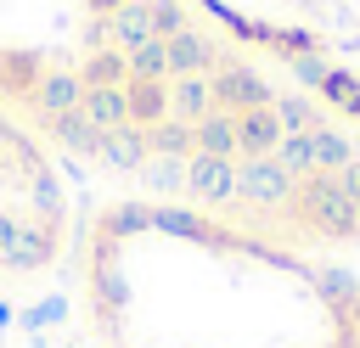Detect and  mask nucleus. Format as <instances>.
<instances>
[{
    "instance_id": "obj_13",
    "label": "nucleus",
    "mask_w": 360,
    "mask_h": 348,
    "mask_svg": "<svg viewBox=\"0 0 360 348\" xmlns=\"http://www.w3.org/2000/svg\"><path fill=\"white\" fill-rule=\"evenodd\" d=\"M79 112H84V118H90L101 135H112V129H124V123H129V95H124V84H107V90H84Z\"/></svg>"
},
{
    "instance_id": "obj_4",
    "label": "nucleus",
    "mask_w": 360,
    "mask_h": 348,
    "mask_svg": "<svg viewBox=\"0 0 360 348\" xmlns=\"http://www.w3.org/2000/svg\"><path fill=\"white\" fill-rule=\"evenodd\" d=\"M163 62H169V79H186V73H214L219 62H231L225 51H219V39L214 34H202V28H186V34H174V39H163Z\"/></svg>"
},
{
    "instance_id": "obj_20",
    "label": "nucleus",
    "mask_w": 360,
    "mask_h": 348,
    "mask_svg": "<svg viewBox=\"0 0 360 348\" xmlns=\"http://www.w3.org/2000/svg\"><path fill=\"white\" fill-rule=\"evenodd\" d=\"M146 146H152V157H191V152H197V123L163 118V123L146 129Z\"/></svg>"
},
{
    "instance_id": "obj_8",
    "label": "nucleus",
    "mask_w": 360,
    "mask_h": 348,
    "mask_svg": "<svg viewBox=\"0 0 360 348\" xmlns=\"http://www.w3.org/2000/svg\"><path fill=\"white\" fill-rule=\"evenodd\" d=\"M304 152H309V174H338V168H349V163L360 157V146H354L343 129H332V123L304 129Z\"/></svg>"
},
{
    "instance_id": "obj_1",
    "label": "nucleus",
    "mask_w": 360,
    "mask_h": 348,
    "mask_svg": "<svg viewBox=\"0 0 360 348\" xmlns=\"http://www.w3.org/2000/svg\"><path fill=\"white\" fill-rule=\"evenodd\" d=\"M292 230L315 236V241H360V208L343 196L338 174H304L287 196Z\"/></svg>"
},
{
    "instance_id": "obj_10",
    "label": "nucleus",
    "mask_w": 360,
    "mask_h": 348,
    "mask_svg": "<svg viewBox=\"0 0 360 348\" xmlns=\"http://www.w3.org/2000/svg\"><path fill=\"white\" fill-rule=\"evenodd\" d=\"M39 129H45L51 140H62L68 152H79V157H101V146H107V135H101L84 112H56V118H39Z\"/></svg>"
},
{
    "instance_id": "obj_11",
    "label": "nucleus",
    "mask_w": 360,
    "mask_h": 348,
    "mask_svg": "<svg viewBox=\"0 0 360 348\" xmlns=\"http://www.w3.org/2000/svg\"><path fill=\"white\" fill-rule=\"evenodd\" d=\"M214 112V90L202 73H186V79H169V118L180 123H202Z\"/></svg>"
},
{
    "instance_id": "obj_21",
    "label": "nucleus",
    "mask_w": 360,
    "mask_h": 348,
    "mask_svg": "<svg viewBox=\"0 0 360 348\" xmlns=\"http://www.w3.org/2000/svg\"><path fill=\"white\" fill-rule=\"evenodd\" d=\"M315 95H321L326 107H338L343 118H360V79H354L349 67H326L321 84H315Z\"/></svg>"
},
{
    "instance_id": "obj_27",
    "label": "nucleus",
    "mask_w": 360,
    "mask_h": 348,
    "mask_svg": "<svg viewBox=\"0 0 360 348\" xmlns=\"http://www.w3.org/2000/svg\"><path fill=\"white\" fill-rule=\"evenodd\" d=\"M84 6H90V11H96V17H112V11H118V6H124V0H84Z\"/></svg>"
},
{
    "instance_id": "obj_2",
    "label": "nucleus",
    "mask_w": 360,
    "mask_h": 348,
    "mask_svg": "<svg viewBox=\"0 0 360 348\" xmlns=\"http://www.w3.org/2000/svg\"><path fill=\"white\" fill-rule=\"evenodd\" d=\"M208 90H214V107H225V112H253V107H270L276 101V90L248 62H219L208 73Z\"/></svg>"
},
{
    "instance_id": "obj_24",
    "label": "nucleus",
    "mask_w": 360,
    "mask_h": 348,
    "mask_svg": "<svg viewBox=\"0 0 360 348\" xmlns=\"http://www.w3.org/2000/svg\"><path fill=\"white\" fill-rule=\"evenodd\" d=\"M146 6H152V28H158V39H174V34L197 28L191 11H186V0H146Z\"/></svg>"
},
{
    "instance_id": "obj_12",
    "label": "nucleus",
    "mask_w": 360,
    "mask_h": 348,
    "mask_svg": "<svg viewBox=\"0 0 360 348\" xmlns=\"http://www.w3.org/2000/svg\"><path fill=\"white\" fill-rule=\"evenodd\" d=\"M107 28H112V45H118V51H141L146 39H158L152 6H146V0H124V6L107 17Z\"/></svg>"
},
{
    "instance_id": "obj_15",
    "label": "nucleus",
    "mask_w": 360,
    "mask_h": 348,
    "mask_svg": "<svg viewBox=\"0 0 360 348\" xmlns=\"http://www.w3.org/2000/svg\"><path fill=\"white\" fill-rule=\"evenodd\" d=\"M39 73H45V62H39L34 51H0V95L28 101L34 84H39Z\"/></svg>"
},
{
    "instance_id": "obj_7",
    "label": "nucleus",
    "mask_w": 360,
    "mask_h": 348,
    "mask_svg": "<svg viewBox=\"0 0 360 348\" xmlns=\"http://www.w3.org/2000/svg\"><path fill=\"white\" fill-rule=\"evenodd\" d=\"M56 258V236H51V225L45 219H17V236L6 241V253H0V264L6 269H17V275H28V269H45Z\"/></svg>"
},
{
    "instance_id": "obj_3",
    "label": "nucleus",
    "mask_w": 360,
    "mask_h": 348,
    "mask_svg": "<svg viewBox=\"0 0 360 348\" xmlns=\"http://www.w3.org/2000/svg\"><path fill=\"white\" fill-rule=\"evenodd\" d=\"M292 185H298V180H292L276 157H242V163H236V196H242V202H259V208H287Z\"/></svg>"
},
{
    "instance_id": "obj_22",
    "label": "nucleus",
    "mask_w": 360,
    "mask_h": 348,
    "mask_svg": "<svg viewBox=\"0 0 360 348\" xmlns=\"http://www.w3.org/2000/svg\"><path fill=\"white\" fill-rule=\"evenodd\" d=\"M124 62H129V84H169L163 39H146L141 51H124Z\"/></svg>"
},
{
    "instance_id": "obj_9",
    "label": "nucleus",
    "mask_w": 360,
    "mask_h": 348,
    "mask_svg": "<svg viewBox=\"0 0 360 348\" xmlns=\"http://www.w3.org/2000/svg\"><path fill=\"white\" fill-rule=\"evenodd\" d=\"M281 123L270 107H253V112H236V157H276L281 146Z\"/></svg>"
},
{
    "instance_id": "obj_14",
    "label": "nucleus",
    "mask_w": 360,
    "mask_h": 348,
    "mask_svg": "<svg viewBox=\"0 0 360 348\" xmlns=\"http://www.w3.org/2000/svg\"><path fill=\"white\" fill-rule=\"evenodd\" d=\"M270 112H276V123H281L287 135H304V129H321V123H326V112H321V95H304V90H287V95H276V101H270Z\"/></svg>"
},
{
    "instance_id": "obj_17",
    "label": "nucleus",
    "mask_w": 360,
    "mask_h": 348,
    "mask_svg": "<svg viewBox=\"0 0 360 348\" xmlns=\"http://www.w3.org/2000/svg\"><path fill=\"white\" fill-rule=\"evenodd\" d=\"M146 129H135V123H124V129H112L107 135V146H101V163H112V168H124V174H141L146 168Z\"/></svg>"
},
{
    "instance_id": "obj_5",
    "label": "nucleus",
    "mask_w": 360,
    "mask_h": 348,
    "mask_svg": "<svg viewBox=\"0 0 360 348\" xmlns=\"http://www.w3.org/2000/svg\"><path fill=\"white\" fill-rule=\"evenodd\" d=\"M186 196L197 202H231L236 196V163L231 157H208V152H191L186 157Z\"/></svg>"
},
{
    "instance_id": "obj_18",
    "label": "nucleus",
    "mask_w": 360,
    "mask_h": 348,
    "mask_svg": "<svg viewBox=\"0 0 360 348\" xmlns=\"http://www.w3.org/2000/svg\"><path fill=\"white\" fill-rule=\"evenodd\" d=\"M129 95V123L135 129H152L169 118V84H124Z\"/></svg>"
},
{
    "instance_id": "obj_23",
    "label": "nucleus",
    "mask_w": 360,
    "mask_h": 348,
    "mask_svg": "<svg viewBox=\"0 0 360 348\" xmlns=\"http://www.w3.org/2000/svg\"><path fill=\"white\" fill-rule=\"evenodd\" d=\"M141 180H146L152 191H163V196H180V191H186V157H152V163L141 168Z\"/></svg>"
},
{
    "instance_id": "obj_19",
    "label": "nucleus",
    "mask_w": 360,
    "mask_h": 348,
    "mask_svg": "<svg viewBox=\"0 0 360 348\" xmlns=\"http://www.w3.org/2000/svg\"><path fill=\"white\" fill-rule=\"evenodd\" d=\"M197 152H208V157H236V112L214 107V112L197 123Z\"/></svg>"
},
{
    "instance_id": "obj_6",
    "label": "nucleus",
    "mask_w": 360,
    "mask_h": 348,
    "mask_svg": "<svg viewBox=\"0 0 360 348\" xmlns=\"http://www.w3.org/2000/svg\"><path fill=\"white\" fill-rule=\"evenodd\" d=\"M79 101H84L79 67H45L39 84H34V95H28V112L34 118H56V112H79Z\"/></svg>"
},
{
    "instance_id": "obj_16",
    "label": "nucleus",
    "mask_w": 360,
    "mask_h": 348,
    "mask_svg": "<svg viewBox=\"0 0 360 348\" xmlns=\"http://www.w3.org/2000/svg\"><path fill=\"white\" fill-rule=\"evenodd\" d=\"M79 79H84V90L129 84V62H124V51H118V45H101V51H84V62H79Z\"/></svg>"
},
{
    "instance_id": "obj_25",
    "label": "nucleus",
    "mask_w": 360,
    "mask_h": 348,
    "mask_svg": "<svg viewBox=\"0 0 360 348\" xmlns=\"http://www.w3.org/2000/svg\"><path fill=\"white\" fill-rule=\"evenodd\" d=\"M338 185H343V196H349V202L360 208V157H354L349 168H338Z\"/></svg>"
},
{
    "instance_id": "obj_26",
    "label": "nucleus",
    "mask_w": 360,
    "mask_h": 348,
    "mask_svg": "<svg viewBox=\"0 0 360 348\" xmlns=\"http://www.w3.org/2000/svg\"><path fill=\"white\" fill-rule=\"evenodd\" d=\"M11 236H17V219H11V213H0V253H6V241H11Z\"/></svg>"
}]
</instances>
